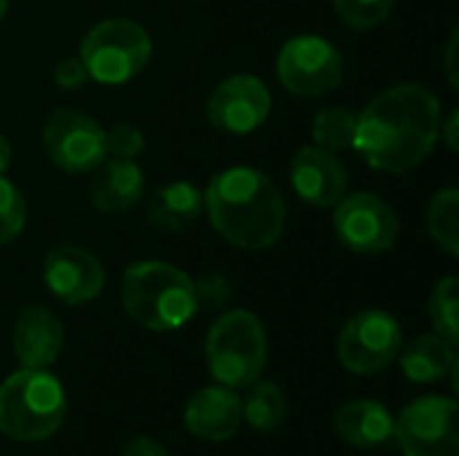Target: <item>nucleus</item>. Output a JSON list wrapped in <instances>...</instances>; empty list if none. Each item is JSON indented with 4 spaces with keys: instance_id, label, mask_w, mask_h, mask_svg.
<instances>
[{
    "instance_id": "1",
    "label": "nucleus",
    "mask_w": 459,
    "mask_h": 456,
    "mask_svg": "<svg viewBox=\"0 0 459 456\" xmlns=\"http://www.w3.org/2000/svg\"><path fill=\"white\" fill-rule=\"evenodd\" d=\"M441 121V99L428 86L398 83L358 113L352 148L377 172L406 175L433 153Z\"/></svg>"
},
{
    "instance_id": "2",
    "label": "nucleus",
    "mask_w": 459,
    "mask_h": 456,
    "mask_svg": "<svg viewBox=\"0 0 459 456\" xmlns=\"http://www.w3.org/2000/svg\"><path fill=\"white\" fill-rule=\"evenodd\" d=\"M204 210L212 228L234 247L266 250L285 234L288 204L277 183L255 167H229L210 177Z\"/></svg>"
},
{
    "instance_id": "3",
    "label": "nucleus",
    "mask_w": 459,
    "mask_h": 456,
    "mask_svg": "<svg viewBox=\"0 0 459 456\" xmlns=\"http://www.w3.org/2000/svg\"><path fill=\"white\" fill-rule=\"evenodd\" d=\"M121 301L137 325L156 333L178 331L199 312L194 280L164 261L132 263L121 280Z\"/></svg>"
},
{
    "instance_id": "4",
    "label": "nucleus",
    "mask_w": 459,
    "mask_h": 456,
    "mask_svg": "<svg viewBox=\"0 0 459 456\" xmlns=\"http://www.w3.org/2000/svg\"><path fill=\"white\" fill-rule=\"evenodd\" d=\"M67 417V398L46 368H19L0 384V433L16 443L51 438Z\"/></svg>"
},
{
    "instance_id": "5",
    "label": "nucleus",
    "mask_w": 459,
    "mask_h": 456,
    "mask_svg": "<svg viewBox=\"0 0 459 456\" xmlns=\"http://www.w3.org/2000/svg\"><path fill=\"white\" fill-rule=\"evenodd\" d=\"M210 374L229 390L250 387L266 368L269 341L261 320L247 309L226 312L215 320L204 344Z\"/></svg>"
},
{
    "instance_id": "6",
    "label": "nucleus",
    "mask_w": 459,
    "mask_h": 456,
    "mask_svg": "<svg viewBox=\"0 0 459 456\" xmlns=\"http://www.w3.org/2000/svg\"><path fill=\"white\" fill-rule=\"evenodd\" d=\"M153 54L151 35L143 24L116 16L97 22L81 40V62L89 78L100 83H126L137 78Z\"/></svg>"
},
{
    "instance_id": "7",
    "label": "nucleus",
    "mask_w": 459,
    "mask_h": 456,
    "mask_svg": "<svg viewBox=\"0 0 459 456\" xmlns=\"http://www.w3.org/2000/svg\"><path fill=\"white\" fill-rule=\"evenodd\" d=\"M277 78L296 97H323L344 78L339 48L320 35H296L277 54Z\"/></svg>"
},
{
    "instance_id": "8",
    "label": "nucleus",
    "mask_w": 459,
    "mask_h": 456,
    "mask_svg": "<svg viewBox=\"0 0 459 456\" xmlns=\"http://www.w3.org/2000/svg\"><path fill=\"white\" fill-rule=\"evenodd\" d=\"M403 456H459L457 400L428 395L409 403L395 419V435Z\"/></svg>"
},
{
    "instance_id": "9",
    "label": "nucleus",
    "mask_w": 459,
    "mask_h": 456,
    "mask_svg": "<svg viewBox=\"0 0 459 456\" xmlns=\"http://www.w3.org/2000/svg\"><path fill=\"white\" fill-rule=\"evenodd\" d=\"M43 151L67 175L94 172L108 159L105 129L81 110L59 108L43 124Z\"/></svg>"
},
{
    "instance_id": "10",
    "label": "nucleus",
    "mask_w": 459,
    "mask_h": 456,
    "mask_svg": "<svg viewBox=\"0 0 459 456\" xmlns=\"http://www.w3.org/2000/svg\"><path fill=\"white\" fill-rule=\"evenodd\" d=\"M333 207V234L347 250L360 255H377L398 242L401 220L395 210L377 194H344L342 202Z\"/></svg>"
},
{
    "instance_id": "11",
    "label": "nucleus",
    "mask_w": 459,
    "mask_h": 456,
    "mask_svg": "<svg viewBox=\"0 0 459 456\" xmlns=\"http://www.w3.org/2000/svg\"><path fill=\"white\" fill-rule=\"evenodd\" d=\"M401 355V325L390 312H358L339 336V360L350 374L371 376Z\"/></svg>"
},
{
    "instance_id": "12",
    "label": "nucleus",
    "mask_w": 459,
    "mask_h": 456,
    "mask_svg": "<svg viewBox=\"0 0 459 456\" xmlns=\"http://www.w3.org/2000/svg\"><path fill=\"white\" fill-rule=\"evenodd\" d=\"M272 110V94L261 78L237 73L223 78L210 99H207V118L215 129L226 134H250L255 132Z\"/></svg>"
},
{
    "instance_id": "13",
    "label": "nucleus",
    "mask_w": 459,
    "mask_h": 456,
    "mask_svg": "<svg viewBox=\"0 0 459 456\" xmlns=\"http://www.w3.org/2000/svg\"><path fill=\"white\" fill-rule=\"evenodd\" d=\"M43 285L54 298L70 306L94 301L105 288V269L100 258L83 247H54L43 261Z\"/></svg>"
},
{
    "instance_id": "14",
    "label": "nucleus",
    "mask_w": 459,
    "mask_h": 456,
    "mask_svg": "<svg viewBox=\"0 0 459 456\" xmlns=\"http://www.w3.org/2000/svg\"><path fill=\"white\" fill-rule=\"evenodd\" d=\"M293 191L312 207H333L347 194V167L333 151L307 145L290 161Z\"/></svg>"
},
{
    "instance_id": "15",
    "label": "nucleus",
    "mask_w": 459,
    "mask_h": 456,
    "mask_svg": "<svg viewBox=\"0 0 459 456\" xmlns=\"http://www.w3.org/2000/svg\"><path fill=\"white\" fill-rule=\"evenodd\" d=\"M186 427L191 435L210 441V443H223L239 433L242 425V400L237 398L234 390L215 384V387H202L186 406Z\"/></svg>"
},
{
    "instance_id": "16",
    "label": "nucleus",
    "mask_w": 459,
    "mask_h": 456,
    "mask_svg": "<svg viewBox=\"0 0 459 456\" xmlns=\"http://www.w3.org/2000/svg\"><path fill=\"white\" fill-rule=\"evenodd\" d=\"M65 331L56 314L46 306H27L13 328V352L22 368H48L59 357Z\"/></svg>"
},
{
    "instance_id": "17",
    "label": "nucleus",
    "mask_w": 459,
    "mask_h": 456,
    "mask_svg": "<svg viewBox=\"0 0 459 456\" xmlns=\"http://www.w3.org/2000/svg\"><path fill=\"white\" fill-rule=\"evenodd\" d=\"M333 427L347 446L379 449L395 435V417L377 400H350L333 414Z\"/></svg>"
},
{
    "instance_id": "18",
    "label": "nucleus",
    "mask_w": 459,
    "mask_h": 456,
    "mask_svg": "<svg viewBox=\"0 0 459 456\" xmlns=\"http://www.w3.org/2000/svg\"><path fill=\"white\" fill-rule=\"evenodd\" d=\"M145 191V175L137 161L110 159L91 180V204L102 212H126L140 202Z\"/></svg>"
},
{
    "instance_id": "19",
    "label": "nucleus",
    "mask_w": 459,
    "mask_h": 456,
    "mask_svg": "<svg viewBox=\"0 0 459 456\" xmlns=\"http://www.w3.org/2000/svg\"><path fill=\"white\" fill-rule=\"evenodd\" d=\"M204 194L186 180L167 183L148 196L145 218L159 231H183L202 215Z\"/></svg>"
},
{
    "instance_id": "20",
    "label": "nucleus",
    "mask_w": 459,
    "mask_h": 456,
    "mask_svg": "<svg viewBox=\"0 0 459 456\" xmlns=\"http://www.w3.org/2000/svg\"><path fill=\"white\" fill-rule=\"evenodd\" d=\"M455 366H457L455 347L436 333L414 339L401 355V368H403L406 379L414 384L441 382L455 371Z\"/></svg>"
},
{
    "instance_id": "21",
    "label": "nucleus",
    "mask_w": 459,
    "mask_h": 456,
    "mask_svg": "<svg viewBox=\"0 0 459 456\" xmlns=\"http://www.w3.org/2000/svg\"><path fill=\"white\" fill-rule=\"evenodd\" d=\"M288 400L282 390L272 382H253L247 398L242 400V422H247L258 433H272L285 422Z\"/></svg>"
},
{
    "instance_id": "22",
    "label": "nucleus",
    "mask_w": 459,
    "mask_h": 456,
    "mask_svg": "<svg viewBox=\"0 0 459 456\" xmlns=\"http://www.w3.org/2000/svg\"><path fill=\"white\" fill-rule=\"evenodd\" d=\"M428 231L433 242L446 253L459 255V191L444 188L433 196L428 207Z\"/></svg>"
},
{
    "instance_id": "23",
    "label": "nucleus",
    "mask_w": 459,
    "mask_h": 456,
    "mask_svg": "<svg viewBox=\"0 0 459 456\" xmlns=\"http://www.w3.org/2000/svg\"><path fill=\"white\" fill-rule=\"evenodd\" d=\"M358 116L344 105H328L312 118V137L325 151H344L355 142Z\"/></svg>"
},
{
    "instance_id": "24",
    "label": "nucleus",
    "mask_w": 459,
    "mask_h": 456,
    "mask_svg": "<svg viewBox=\"0 0 459 456\" xmlns=\"http://www.w3.org/2000/svg\"><path fill=\"white\" fill-rule=\"evenodd\" d=\"M430 323L436 336H441L444 341H449L452 347H457L459 341V282L455 274L438 280V285L433 288L430 304Z\"/></svg>"
},
{
    "instance_id": "25",
    "label": "nucleus",
    "mask_w": 459,
    "mask_h": 456,
    "mask_svg": "<svg viewBox=\"0 0 459 456\" xmlns=\"http://www.w3.org/2000/svg\"><path fill=\"white\" fill-rule=\"evenodd\" d=\"M336 13L352 30H374L387 22L395 0H333Z\"/></svg>"
},
{
    "instance_id": "26",
    "label": "nucleus",
    "mask_w": 459,
    "mask_h": 456,
    "mask_svg": "<svg viewBox=\"0 0 459 456\" xmlns=\"http://www.w3.org/2000/svg\"><path fill=\"white\" fill-rule=\"evenodd\" d=\"M27 220V204L19 188L0 175V247L13 242Z\"/></svg>"
},
{
    "instance_id": "27",
    "label": "nucleus",
    "mask_w": 459,
    "mask_h": 456,
    "mask_svg": "<svg viewBox=\"0 0 459 456\" xmlns=\"http://www.w3.org/2000/svg\"><path fill=\"white\" fill-rule=\"evenodd\" d=\"M105 145L110 159H126L134 161L145 151V137L134 124H116L105 132Z\"/></svg>"
},
{
    "instance_id": "28",
    "label": "nucleus",
    "mask_w": 459,
    "mask_h": 456,
    "mask_svg": "<svg viewBox=\"0 0 459 456\" xmlns=\"http://www.w3.org/2000/svg\"><path fill=\"white\" fill-rule=\"evenodd\" d=\"M194 293L202 309H221L231 301V282L221 274H204L194 280Z\"/></svg>"
},
{
    "instance_id": "29",
    "label": "nucleus",
    "mask_w": 459,
    "mask_h": 456,
    "mask_svg": "<svg viewBox=\"0 0 459 456\" xmlns=\"http://www.w3.org/2000/svg\"><path fill=\"white\" fill-rule=\"evenodd\" d=\"M89 81V73L81 62V56H65L54 67V83L65 91H75Z\"/></svg>"
},
{
    "instance_id": "30",
    "label": "nucleus",
    "mask_w": 459,
    "mask_h": 456,
    "mask_svg": "<svg viewBox=\"0 0 459 456\" xmlns=\"http://www.w3.org/2000/svg\"><path fill=\"white\" fill-rule=\"evenodd\" d=\"M121 456H169L167 454V449L159 443V441H153V438H134V441H129L126 446H124V452Z\"/></svg>"
},
{
    "instance_id": "31",
    "label": "nucleus",
    "mask_w": 459,
    "mask_h": 456,
    "mask_svg": "<svg viewBox=\"0 0 459 456\" xmlns=\"http://www.w3.org/2000/svg\"><path fill=\"white\" fill-rule=\"evenodd\" d=\"M455 54H457V32H452L449 46H446V75H449V83L457 89V59H455Z\"/></svg>"
},
{
    "instance_id": "32",
    "label": "nucleus",
    "mask_w": 459,
    "mask_h": 456,
    "mask_svg": "<svg viewBox=\"0 0 459 456\" xmlns=\"http://www.w3.org/2000/svg\"><path fill=\"white\" fill-rule=\"evenodd\" d=\"M441 134L446 137L449 151H457V110H452L449 118L441 121Z\"/></svg>"
},
{
    "instance_id": "33",
    "label": "nucleus",
    "mask_w": 459,
    "mask_h": 456,
    "mask_svg": "<svg viewBox=\"0 0 459 456\" xmlns=\"http://www.w3.org/2000/svg\"><path fill=\"white\" fill-rule=\"evenodd\" d=\"M8 167H11V142H8V137L0 132V175H3Z\"/></svg>"
},
{
    "instance_id": "34",
    "label": "nucleus",
    "mask_w": 459,
    "mask_h": 456,
    "mask_svg": "<svg viewBox=\"0 0 459 456\" xmlns=\"http://www.w3.org/2000/svg\"><path fill=\"white\" fill-rule=\"evenodd\" d=\"M8 3H11V0H0V19L8 13Z\"/></svg>"
}]
</instances>
